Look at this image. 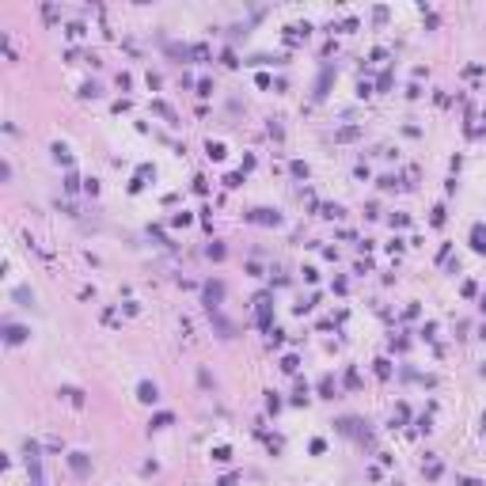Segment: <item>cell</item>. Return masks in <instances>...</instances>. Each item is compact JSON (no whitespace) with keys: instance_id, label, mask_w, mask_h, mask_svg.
I'll list each match as a JSON object with an SVG mask.
<instances>
[{"instance_id":"6da1fadb","label":"cell","mask_w":486,"mask_h":486,"mask_svg":"<svg viewBox=\"0 0 486 486\" xmlns=\"http://www.w3.org/2000/svg\"><path fill=\"white\" fill-rule=\"evenodd\" d=\"M141 399H149V403H152V399H156V387L145 384V387H141Z\"/></svg>"}]
</instances>
